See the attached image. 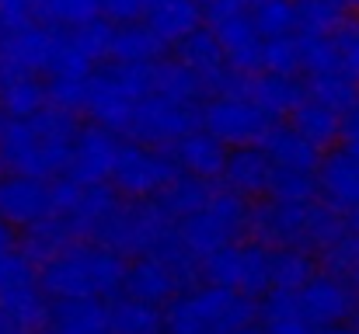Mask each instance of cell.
<instances>
[{"mask_svg":"<svg viewBox=\"0 0 359 334\" xmlns=\"http://www.w3.org/2000/svg\"><path fill=\"white\" fill-rule=\"evenodd\" d=\"M297 42H300V70L307 77L339 74L335 70V49H332L328 32H297Z\"/></svg>","mask_w":359,"mask_h":334,"instance_id":"obj_41","label":"cell"},{"mask_svg":"<svg viewBox=\"0 0 359 334\" xmlns=\"http://www.w3.org/2000/svg\"><path fill=\"white\" fill-rule=\"evenodd\" d=\"M248 223H251V202L234 195V192H227V188H217L199 213H192L189 220L178 223V237L203 261L213 251L244 240Z\"/></svg>","mask_w":359,"mask_h":334,"instance_id":"obj_7","label":"cell"},{"mask_svg":"<svg viewBox=\"0 0 359 334\" xmlns=\"http://www.w3.org/2000/svg\"><path fill=\"white\" fill-rule=\"evenodd\" d=\"M241 334H258V328H248V331H241Z\"/></svg>","mask_w":359,"mask_h":334,"instance_id":"obj_55","label":"cell"},{"mask_svg":"<svg viewBox=\"0 0 359 334\" xmlns=\"http://www.w3.org/2000/svg\"><path fill=\"white\" fill-rule=\"evenodd\" d=\"M258 334H321V328L304 314L297 293L272 289L258 303Z\"/></svg>","mask_w":359,"mask_h":334,"instance_id":"obj_24","label":"cell"},{"mask_svg":"<svg viewBox=\"0 0 359 334\" xmlns=\"http://www.w3.org/2000/svg\"><path fill=\"white\" fill-rule=\"evenodd\" d=\"M290 125H293L304 139H311L318 150H325V146H332L335 139H342V115L325 109V105H318V102H311V98H304V102L293 109Z\"/></svg>","mask_w":359,"mask_h":334,"instance_id":"obj_32","label":"cell"},{"mask_svg":"<svg viewBox=\"0 0 359 334\" xmlns=\"http://www.w3.org/2000/svg\"><path fill=\"white\" fill-rule=\"evenodd\" d=\"M56 35H60V28L39 25L32 18L18 21V25H4L0 28V70L49 77Z\"/></svg>","mask_w":359,"mask_h":334,"instance_id":"obj_13","label":"cell"},{"mask_svg":"<svg viewBox=\"0 0 359 334\" xmlns=\"http://www.w3.org/2000/svg\"><path fill=\"white\" fill-rule=\"evenodd\" d=\"M265 199H276V202H314V199H321V192H318V171L276 167Z\"/></svg>","mask_w":359,"mask_h":334,"instance_id":"obj_38","label":"cell"},{"mask_svg":"<svg viewBox=\"0 0 359 334\" xmlns=\"http://www.w3.org/2000/svg\"><path fill=\"white\" fill-rule=\"evenodd\" d=\"M102 18V0H32V21L49 28H84Z\"/></svg>","mask_w":359,"mask_h":334,"instance_id":"obj_34","label":"cell"},{"mask_svg":"<svg viewBox=\"0 0 359 334\" xmlns=\"http://www.w3.org/2000/svg\"><path fill=\"white\" fill-rule=\"evenodd\" d=\"M346 226H349V233H356V237H359V209L346 216Z\"/></svg>","mask_w":359,"mask_h":334,"instance_id":"obj_50","label":"cell"},{"mask_svg":"<svg viewBox=\"0 0 359 334\" xmlns=\"http://www.w3.org/2000/svg\"><path fill=\"white\" fill-rule=\"evenodd\" d=\"M42 109H49V91L42 77L0 70V115L4 118H32Z\"/></svg>","mask_w":359,"mask_h":334,"instance_id":"obj_27","label":"cell"},{"mask_svg":"<svg viewBox=\"0 0 359 334\" xmlns=\"http://www.w3.org/2000/svg\"><path fill=\"white\" fill-rule=\"evenodd\" d=\"M164 46L154 39L147 25H116L112 32V60L119 63H157Z\"/></svg>","mask_w":359,"mask_h":334,"instance_id":"obj_35","label":"cell"},{"mask_svg":"<svg viewBox=\"0 0 359 334\" xmlns=\"http://www.w3.org/2000/svg\"><path fill=\"white\" fill-rule=\"evenodd\" d=\"M342 150H349L359 160V105L349 115H342Z\"/></svg>","mask_w":359,"mask_h":334,"instance_id":"obj_46","label":"cell"},{"mask_svg":"<svg viewBox=\"0 0 359 334\" xmlns=\"http://www.w3.org/2000/svg\"><path fill=\"white\" fill-rule=\"evenodd\" d=\"M304 98L339 111V115H349L359 105V88L353 81H346L342 74H318V77L304 81Z\"/></svg>","mask_w":359,"mask_h":334,"instance_id":"obj_36","label":"cell"},{"mask_svg":"<svg viewBox=\"0 0 359 334\" xmlns=\"http://www.w3.org/2000/svg\"><path fill=\"white\" fill-rule=\"evenodd\" d=\"M241 95L262 111L269 122H283L304 102V81L286 77V74H265L262 70V74L244 77V91Z\"/></svg>","mask_w":359,"mask_h":334,"instance_id":"obj_20","label":"cell"},{"mask_svg":"<svg viewBox=\"0 0 359 334\" xmlns=\"http://www.w3.org/2000/svg\"><path fill=\"white\" fill-rule=\"evenodd\" d=\"M321 334H359L356 324H335V328H325Z\"/></svg>","mask_w":359,"mask_h":334,"instance_id":"obj_49","label":"cell"},{"mask_svg":"<svg viewBox=\"0 0 359 334\" xmlns=\"http://www.w3.org/2000/svg\"><path fill=\"white\" fill-rule=\"evenodd\" d=\"M171 230H178L175 223L164 216V209L157 206V199L150 202H129L122 199L119 209L109 216V223L98 230L95 244L116 251V254H147L154 251Z\"/></svg>","mask_w":359,"mask_h":334,"instance_id":"obj_10","label":"cell"},{"mask_svg":"<svg viewBox=\"0 0 359 334\" xmlns=\"http://www.w3.org/2000/svg\"><path fill=\"white\" fill-rule=\"evenodd\" d=\"M258 324L255 300L220 286H192L164 307L168 334H241Z\"/></svg>","mask_w":359,"mask_h":334,"instance_id":"obj_4","label":"cell"},{"mask_svg":"<svg viewBox=\"0 0 359 334\" xmlns=\"http://www.w3.org/2000/svg\"><path fill=\"white\" fill-rule=\"evenodd\" d=\"M154 95V63H119L109 60L88 77L84 111L95 125L126 132L129 118L143 98Z\"/></svg>","mask_w":359,"mask_h":334,"instance_id":"obj_5","label":"cell"},{"mask_svg":"<svg viewBox=\"0 0 359 334\" xmlns=\"http://www.w3.org/2000/svg\"><path fill=\"white\" fill-rule=\"evenodd\" d=\"M318 272H321V265H318L314 251H304V247H279V251H272V289L300 293Z\"/></svg>","mask_w":359,"mask_h":334,"instance_id":"obj_33","label":"cell"},{"mask_svg":"<svg viewBox=\"0 0 359 334\" xmlns=\"http://www.w3.org/2000/svg\"><path fill=\"white\" fill-rule=\"evenodd\" d=\"M119 139L112 129L102 125H81L77 139H74V153H70V167L67 178H74L77 185H109L116 160H119Z\"/></svg>","mask_w":359,"mask_h":334,"instance_id":"obj_16","label":"cell"},{"mask_svg":"<svg viewBox=\"0 0 359 334\" xmlns=\"http://www.w3.org/2000/svg\"><path fill=\"white\" fill-rule=\"evenodd\" d=\"M300 307L304 314L325 331V328H335V324H353L359 310V293L356 286L342 275H332V272H318L300 293Z\"/></svg>","mask_w":359,"mask_h":334,"instance_id":"obj_15","label":"cell"},{"mask_svg":"<svg viewBox=\"0 0 359 334\" xmlns=\"http://www.w3.org/2000/svg\"><path fill=\"white\" fill-rule=\"evenodd\" d=\"M168 153L175 157L182 174H192V178H203V181L220 178L224 164H227V146L217 136H210L206 129L185 132L175 146H168Z\"/></svg>","mask_w":359,"mask_h":334,"instance_id":"obj_22","label":"cell"},{"mask_svg":"<svg viewBox=\"0 0 359 334\" xmlns=\"http://www.w3.org/2000/svg\"><path fill=\"white\" fill-rule=\"evenodd\" d=\"M251 25L258 28L262 39H283V35H297V11L293 0H272V4H258L248 11Z\"/></svg>","mask_w":359,"mask_h":334,"instance_id":"obj_39","label":"cell"},{"mask_svg":"<svg viewBox=\"0 0 359 334\" xmlns=\"http://www.w3.org/2000/svg\"><path fill=\"white\" fill-rule=\"evenodd\" d=\"M53 300L39 282V268L14 247L0 258V314L18 334H42L49 328Z\"/></svg>","mask_w":359,"mask_h":334,"instance_id":"obj_6","label":"cell"},{"mask_svg":"<svg viewBox=\"0 0 359 334\" xmlns=\"http://www.w3.org/2000/svg\"><path fill=\"white\" fill-rule=\"evenodd\" d=\"M126 258L95 244L74 240L53 261L39 268V282L53 303L60 300H116L122 296Z\"/></svg>","mask_w":359,"mask_h":334,"instance_id":"obj_2","label":"cell"},{"mask_svg":"<svg viewBox=\"0 0 359 334\" xmlns=\"http://www.w3.org/2000/svg\"><path fill=\"white\" fill-rule=\"evenodd\" d=\"M346 230H349L346 216L335 213L332 206H325L321 199H314V202H276V199L251 202L248 237L265 244V247H272V251L304 247V251L321 254Z\"/></svg>","mask_w":359,"mask_h":334,"instance_id":"obj_3","label":"cell"},{"mask_svg":"<svg viewBox=\"0 0 359 334\" xmlns=\"http://www.w3.org/2000/svg\"><path fill=\"white\" fill-rule=\"evenodd\" d=\"M14 247H18V240H14V230L0 220V258H4V254H11Z\"/></svg>","mask_w":359,"mask_h":334,"instance_id":"obj_48","label":"cell"},{"mask_svg":"<svg viewBox=\"0 0 359 334\" xmlns=\"http://www.w3.org/2000/svg\"><path fill=\"white\" fill-rule=\"evenodd\" d=\"M46 334H112L109 300H60V303H53Z\"/></svg>","mask_w":359,"mask_h":334,"instance_id":"obj_26","label":"cell"},{"mask_svg":"<svg viewBox=\"0 0 359 334\" xmlns=\"http://www.w3.org/2000/svg\"><path fill=\"white\" fill-rule=\"evenodd\" d=\"M213 192H217L213 181H203V178H192V174H178V178L157 195V206L164 209L168 220L178 226L182 220H189L192 213H199Z\"/></svg>","mask_w":359,"mask_h":334,"instance_id":"obj_30","label":"cell"},{"mask_svg":"<svg viewBox=\"0 0 359 334\" xmlns=\"http://www.w3.org/2000/svg\"><path fill=\"white\" fill-rule=\"evenodd\" d=\"M199 275L210 286L234 289L248 300H258V296L272 293V247H265L258 240H238V244L220 247L210 258H203Z\"/></svg>","mask_w":359,"mask_h":334,"instance_id":"obj_8","label":"cell"},{"mask_svg":"<svg viewBox=\"0 0 359 334\" xmlns=\"http://www.w3.org/2000/svg\"><path fill=\"white\" fill-rule=\"evenodd\" d=\"M346 7H349V11H356V14H359V0H346Z\"/></svg>","mask_w":359,"mask_h":334,"instance_id":"obj_53","label":"cell"},{"mask_svg":"<svg viewBox=\"0 0 359 334\" xmlns=\"http://www.w3.org/2000/svg\"><path fill=\"white\" fill-rule=\"evenodd\" d=\"M272 171L276 164L269 160V153L262 146H238L227 153V164H224V188L234 192L248 202H262L269 195V185H272Z\"/></svg>","mask_w":359,"mask_h":334,"instance_id":"obj_19","label":"cell"},{"mask_svg":"<svg viewBox=\"0 0 359 334\" xmlns=\"http://www.w3.org/2000/svg\"><path fill=\"white\" fill-rule=\"evenodd\" d=\"M49 91V109L60 111H84V98H88V81H70V77H49L46 81Z\"/></svg>","mask_w":359,"mask_h":334,"instance_id":"obj_43","label":"cell"},{"mask_svg":"<svg viewBox=\"0 0 359 334\" xmlns=\"http://www.w3.org/2000/svg\"><path fill=\"white\" fill-rule=\"evenodd\" d=\"M109 324L112 334H164V310L133 296L109 300Z\"/></svg>","mask_w":359,"mask_h":334,"instance_id":"obj_31","label":"cell"},{"mask_svg":"<svg viewBox=\"0 0 359 334\" xmlns=\"http://www.w3.org/2000/svg\"><path fill=\"white\" fill-rule=\"evenodd\" d=\"M248 7H258V4H272V0H244Z\"/></svg>","mask_w":359,"mask_h":334,"instance_id":"obj_54","label":"cell"},{"mask_svg":"<svg viewBox=\"0 0 359 334\" xmlns=\"http://www.w3.org/2000/svg\"><path fill=\"white\" fill-rule=\"evenodd\" d=\"M143 25L164 49H178L192 32L203 28V11L196 0H154Z\"/></svg>","mask_w":359,"mask_h":334,"instance_id":"obj_23","label":"cell"},{"mask_svg":"<svg viewBox=\"0 0 359 334\" xmlns=\"http://www.w3.org/2000/svg\"><path fill=\"white\" fill-rule=\"evenodd\" d=\"M74 240H77V237H74V230H70L67 223L60 220V216H49V220L35 223V226H28V230H21L18 251H21L35 268H42V265L53 261L60 251H67Z\"/></svg>","mask_w":359,"mask_h":334,"instance_id":"obj_29","label":"cell"},{"mask_svg":"<svg viewBox=\"0 0 359 334\" xmlns=\"http://www.w3.org/2000/svg\"><path fill=\"white\" fill-rule=\"evenodd\" d=\"M154 0H102V14L109 25H143Z\"/></svg>","mask_w":359,"mask_h":334,"instance_id":"obj_44","label":"cell"},{"mask_svg":"<svg viewBox=\"0 0 359 334\" xmlns=\"http://www.w3.org/2000/svg\"><path fill=\"white\" fill-rule=\"evenodd\" d=\"M199 129V109H185L178 102H168L161 95H150L143 98L129 125H126V136L133 143H147V146H175L185 132Z\"/></svg>","mask_w":359,"mask_h":334,"instance_id":"obj_14","label":"cell"},{"mask_svg":"<svg viewBox=\"0 0 359 334\" xmlns=\"http://www.w3.org/2000/svg\"><path fill=\"white\" fill-rule=\"evenodd\" d=\"M272 122L255 109L244 95H213L199 109V129L217 136L224 146H258Z\"/></svg>","mask_w":359,"mask_h":334,"instance_id":"obj_12","label":"cell"},{"mask_svg":"<svg viewBox=\"0 0 359 334\" xmlns=\"http://www.w3.org/2000/svg\"><path fill=\"white\" fill-rule=\"evenodd\" d=\"M297 32H332L346 14V0H293Z\"/></svg>","mask_w":359,"mask_h":334,"instance_id":"obj_40","label":"cell"},{"mask_svg":"<svg viewBox=\"0 0 359 334\" xmlns=\"http://www.w3.org/2000/svg\"><path fill=\"white\" fill-rule=\"evenodd\" d=\"M213 35L231 63V70L241 77H251V74H262V49H265V39L258 35V28L251 25V14L241 11L234 18L213 25Z\"/></svg>","mask_w":359,"mask_h":334,"instance_id":"obj_21","label":"cell"},{"mask_svg":"<svg viewBox=\"0 0 359 334\" xmlns=\"http://www.w3.org/2000/svg\"><path fill=\"white\" fill-rule=\"evenodd\" d=\"M318 192H321V202L332 206L342 216L359 209V160L349 150L335 146L332 153L321 157V164H318Z\"/></svg>","mask_w":359,"mask_h":334,"instance_id":"obj_18","label":"cell"},{"mask_svg":"<svg viewBox=\"0 0 359 334\" xmlns=\"http://www.w3.org/2000/svg\"><path fill=\"white\" fill-rule=\"evenodd\" d=\"M0 28H4V25H0Z\"/></svg>","mask_w":359,"mask_h":334,"instance_id":"obj_58","label":"cell"},{"mask_svg":"<svg viewBox=\"0 0 359 334\" xmlns=\"http://www.w3.org/2000/svg\"><path fill=\"white\" fill-rule=\"evenodd\" d=\"M0 178H4V164H0Z\"/></svg>","mask_w":359,"mask_h":334,"instance_id":"obj_57","label":"cell"},{"mask_svg":"<svg viewBox=\"0 0 359 334\" xmlns=\"http://www.w3.org/2000/svg\"><path fill=\"white\" fill-rule=\"evenodd\" d=\"M196 4H199V11H203V18H206L210 25H220V21L234 18L241 11H248L244 0H196Z\"/></svg>","mask_w":359,"mask_h":334,"instance_id":"obj_45","label":"cell"},{"mask_svg":"<svg viewBox=\"0 0 359 334\" xmlns=\"http://www.w3.org/2000/svg\"><path fill=\"white\" fill-rule=\"evenodd\" d=\"M258 146L269 153V160H272L276 167L318 171V164H321V150H318L311 139H304L290 122H272V125L265 129V136H262Z\"/></svg>","mask_w":359,"mask_h":334,"instance_id":"obj_25","label":"cell"},{"mask_svg":"<svg viewBox=\"0 0 359 334\" xmlns=\"http://www.w3.org/2000/svg\"><path fill=\"white\" fill-rule=\"evenodd\" d=\"M353 324H356V328H359V310H356V321H353Z\"/></svg>","mask_w":359,"mask_h":334,"instance_id":"obj_56","label":"cell"},{"mask_svg":"<svg viewBox=\"0 0 359 334\" xmlns=\"http://www.w3.org/2000/svg\"><path fill=\"white\" fill-rule=\"evenodd\" d=\"M262 70H265V74H286V77H297V70H300V42H297V35L265 39V49H262Z\"/></svg>","mask_w":359,"mask_h":334,"instance_id":"obj_42","label":"cell"},{"mask_svg":"<svg viewBox=\"0 0 359 334\" xmlns=\"http://www.w3.org/2000/svg\"><path fill=\"white\" fill-rule=\"evenodd\" d=\"M32 18V0H0V25H18Z\"/></svg>","mask_w":359,"mask_h":334,"instance_id":"obj_47","label":"cell"},{"mask_svg":"<svg viewBox=\"0 0 359 334\" xmlns=\"http://www.w3.org/2000/svg\"><path fill=\"white\" fill-rule=\"evenodd\" d=\"M77 118L70 111L42 109L32 118H4L0 129V164L7 174H25L39 181H56L70 167Z\"/></svg>","mask_w":359,"mask_h":334,"instance_id":"obj_1","label":"cell"},{"mask_svg":"<svg viewBox=\"0 0 359 334\" xmlns=\"http://www.w3.org/2000/svg\"><path fill=\"white\" fill-rule=\"evenodd\" d=\"M154 95H161V98H168V102H178V105H185V109H203V102L210 98L206 84H203L178 56L154 63Z\"/></svg>","mask_w":359,"mask_h":334,"instance_id":"obj_28","label":"cell"},{"mask_svg":"<svg viewBox=\"0 0 359 334\" xmlns=\"http://www.w3.org/2000/svg\"><path fill=\"white\" fill-rule=\"evenodd\" d=\"M0 334H18L11 324H7V317H4V314H0Z\"/></svg>","mask_w":359,"mask_h":334,"instance_id":"obj_52","label":"cell"},{"mask_svg":"<svg viewBox=\"0 0 359 334\" xmlns=\"http://www.w3.org/2000/svg\"><path fill=\"white\" fill-rule=\"evenodd\" d=\"M178 164L164 146H147V143H122L119 160L112 171V188L129 202H150L157 199L175 178Z\"/></svg>","mask_w":359,"mask_h":334,"instance_id":"obj_9","label":"cell"},{"mask_svg":"<svg viewBox=\"0 0 359 334\" xmlns=\"http://www.w3.org/2000/svg\"><path fill=\"white\" fill-rule=\"evenodd\" d=\"M328 39H332V49H335V70L359 88V14L356 11H349L328 32Z\"/></svg>","mask_w":359,"mask_h":334,"instance_id":"obj_37","label":"cell"},{"mask_svg":"<svg viewBox=\"0 0 359 334\" xmlns=\"http://www.w3.org/2000/svg\"><path fill=\"white\" fill-rule=\"evenodd\" d=\"M53 216V181L4 174L0 178V220L11 230H28Z\"/></svg>","mask_w":359,"mask_h":334,"instance_id":"obj_17","label":"cell"},{"mask_svg":"<svg viewBox=\"0 0 359 334\" xmlns=\"http://www.w3.org/2000/svg\"><path fill=\"white\" fill-rule=\"evenodd\" d=\"M119 202L122 195L112 185H77L67 174L53 181V216L67 223L77 240H95Z\"/></svg>","mask_w":359,"mask_h":334,"instance_id":"obj_11","label":"cell"},{"mask_svg":"<svg viewBox=\"0 0 359 334\" xmlns=\"http://www.w3.org/2000/svg\"><path fill=\"white\" fill-rule=\"evenodd\" d=\"M349 282L356 286V293H359V258H356V265H353V272H349Z\"/></svg>","mask_w":359,"mask_h":334,"instance_id":"obj_51","label":"cell"}]
</instances>
